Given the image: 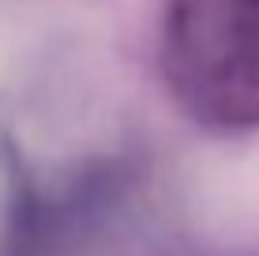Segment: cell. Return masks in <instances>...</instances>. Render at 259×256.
<instances>
[{"label":"cell","instance_id":"cell-1","mask_svg":"<svg viewBox=\"0 0 259 256\" xmlns=\"http://www.w3.org/2000/svg\"><path fill=\"white\" fill-rule=\"evenodd\" d=\"M184 64L210 83L259 79V0H173Z\"/></svg>","mask_w":259,"mask_h":256}]
</instances>
